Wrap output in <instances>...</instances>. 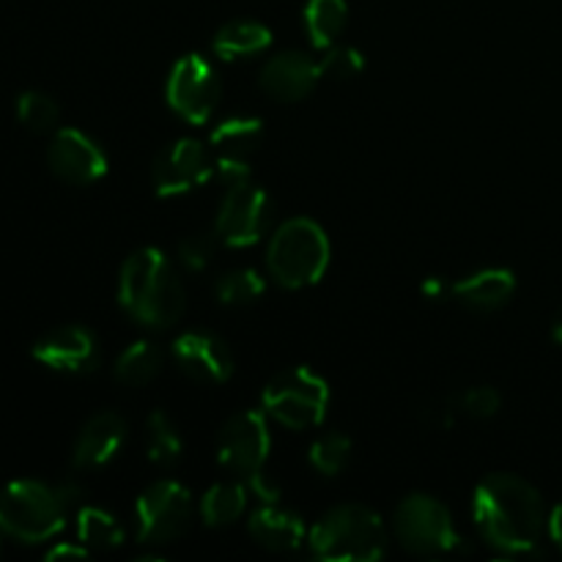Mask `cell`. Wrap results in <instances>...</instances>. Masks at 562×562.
Segmentation results:
<instances>
[{
  "mask_svg": "<svg viewBox=\"0 0 562 562\" xmlns=\"http://www.w3.org/2000/svg\"><path fill=\"white\" fill-rule=\"evenodd\" d=\"M475 525L488 547L505 554H530L549 530L541 492L525 477L497 472L475 488Z\"/></svg>",
  "mask_w": 562,
  "mask_h": 562,
  "instance_id": "1",
  "label": "cell"
},
{
  "mask_svg": "<svg viewBox=\"0 0 562 562\" xmlns=\"http://www.w3.org/2000/svg\"><path fill=\"white\" fill-rule=\"evenodd\" d=\"M119 302L143 327L168 329L184 316L187 294L165 252L143 247L121 267Z\"/></svg>",
  "mask_w": 562,
  "mask_h": 562,
  "instance_id": "2",
  "label": "cell"
},
{
  "mask_svg": "<svg viewBox=\"0 0 562 562\" xmlns=\"http://www.w3.org/2000/svg\"><path fill=\"white\" fill-rule=\"evenodd\" d=\"M307 547L327 562H373L387 552V527L366 505H335L307 532Z\"/></svg>",
  "mask_w": 562,
  "mask_h": 562,
  "instance_id": "3",
  "label": "cell"
},
{
  "mask_svg": "<svg viewBox=\"0 0 562 562\" xmlns=\"http://www.w3.org/2000/svg\"><path fill=\"white\" fill-rule=\"evenodd\" d=\"M71 508L60 497L58 483L14 481L0 488V532L20 543L53 541L66 527Z\"/></svg>",
  "mask_w": 562,
  "mask_h": 562,
  "instance_id": "4",
  "label": "cell"
},
{
  "mask_svg": "<svg viewBox=\"0 0 562 562\" xmlns=\"http://www.w3.org/2000/svg\"><path fill=\"white\" fill-rule=\"evenodd\" d=\"M329 263V239L318 223L307 217L285 220L272 234L267 269L283 289H307L318 283Z\"/></svg>",
  "mask_w": 562,
  "mask_h": 562,
  "instance_id": "5",
  "label": "cell"
},
{
  "mask_svg": "<svg viewBox=\"0 0 562 562\" xmlns=\"http://www.w3.org/2000/svg\"><path fill=\"white\" fill-rule=\"evenodd\" d=\"M263 415L291 431L316 428L329 406V384L311 368H289L263 390Z\"/></svg>",
  "mask_w": 562,
  "mask_h": 562,
  "instance_id": "6",
  "label": "cell"
},
{
  "mask_svg": "<svg viewBox=\"0 0 562 562\" xmlns=\"http://www.w3.org/2000/svg\"><path fill=\"white\" fill-rule=\"evenodd\" d=\"M395 538L401 547L420 558H442L461 549V536L453 525V516L439 499L428 494H409L395 508L393 519Z\"/></svg>",
  "mask_w": 562,
  "mask_h": 562,
  "instance_id": "7",
  "label": "cell"
},
{
  "mask_svg": "<svg viewBox=\"0 0 562 562\" xmlns=\"http://www.w3.org/2000/svg\"><path fill=\"white\" fill-rule=\"evenodd\" d=\"M274 220V203L267 190L252 184L250 179L234 181L225 190L223 203L217 209V231L220 241L228 247H250L269 234Z\"/></svg>",
  "mask_w": 562,
  "mask_h": 562,
  "instance_id": "8",
  "label": "cell"
},
{
  "mask_svg": "<svg viewBox=\"0 0 562 562\" xmlns=\"http://www.w3.org/2000/svg\"><path fill=\"white\" fill-rule=\"evenodd\" d=\"M135 516L140 543L179 541L192 525V494L176 481H157L137 497Z\"/></svg>",
  "mask_w": 562,
  "mask_h": 562,
  "instance_id": "9",
  "label": "cell"
},
{
  "mask_svg": "<svg viewBox=\"0 0 562 562\" xmlns=\"http://www.w3.org/2000/svg\"><path fill=\"white\" fill-rule=\"evenodd\" d=\"M170 110L190 124H206L220 104V77L203 55H184L165 86Z\"/></svg>",
  "mask_w": 562,
  "mask_h": 562,
  "instance_id": "10",
  "label": "cell"
},
{
  "mask_svg": "<svg viewBox=\"0 0 562 562\" xmlns=\"http://www.w3.org/2000/svg\"><path fill=\"white\" fill-rule=\"evenodd\" d=\"M269 448H272V437H269L267 415L247 409L231 417L223 426L217 439V459L225 470L245 481V477L263 470Z\"/></svg>",
  "mask_w": 562,
  "mask_h": 562,
  "instance_id": "11",
  "label": "cell"
},
{
  "mask_svg": "<svg viewBox=\"0 0 562 562\" xmlns=\"http://www.w3.org/2000/svg\"><path fill=\"white\" fill-rule=\"evenodd\" d=\"M214 170V157L212 148H206L203 143L192 140V137H181V140L170 143L154 159V190L162 198L184 195V192L198 190V187L206 184Z\"/></svg>",
  "mask_w": 562,
  "mask_h": 562,
  "instance_id": "12",
  "label": "cell"
},
{
  "mask_svg": "<svg viewBox=\"0 0 562 562\" xmlns=\"http://www.w3.org/2000/svg\"><path fill=\"white\" fill-rule=\"evenodd\" d=\"M33 360L42 362L44 368L66 376H88L102 362V349H99L97 335L80 324H64V327L49 329L47 335L33 344Z\"/></svg>",
  "mask_w": 562,
  "mask_h": 562,
  "instance_id": "13",
  "label": "cell"
},
{
  "mask_svg": "<svg viewBox=\"0 0 562 562\" xmlns=\"http://www.w3.org/2000/svg\"><path fill=\"white\" fill-rule=\"evenodd\" d=\"M263 140V124L252 115H236L225 119L212 132V157L214 170L225 184L250 179V159L256 157Z\"/></svg>",
  "mask_w": 562,
  "mask_h": 562,
  "instance_id": "14",
  "label": "cell"
},
{
  "mask_svg": "<svg viewBox=\"0 0 562 562\" xmlns=\"http://www.w3.org/2000/svg\"><path fill=\"white\" fill-rule=\"evenodd\" d=\"M47 165L58 179L69 184H93L108 173V157L91 135L80 130H55L47 146Z\"/></svg>",
  "mask_w": 562,
  "mask_h": 562,
  "instance_id": "15",
  "label": "cell"
},
{
  "mask_svg": "<svg viewBox=\"0 0 562 562\" xmlns=\"http://www.w3.org/2000/svg\"><path fill=\"white\" fill-rule=\"evenodd\" d=\"M173 360L190 379L223 384L234 376V355L228 344L212 333H184L173 340Z\"/></svg>",
  "mask_w": 562,
  "mask_h": 562,
  "instance_id": "16",
  "label": "cell"
},
{
  "mask_svg": "<svg viewBox=\"0 0 562 562\" xmlns=\"http://www.w3.org/2000/svg\"><path fill=\"white\" fill-rule=\"evenodd\" d=\"M322 80V69L305 53H278L258 71V86L274 102H300Z\"/></svg>",
  "mask_w": 562,
  "mask_h": 562,
  "instance_id": "17",
  "label": "cell"
},
{
  "mask_svg": "<svg viewBox=\"0 0 562 562\" xmlns=\"http://www.w3.org/2000/svg\"><path fill=\"white\" fill-rule=\"evenodd\" d=\"M126 442V420L119 412H97L80 428L71 448L75 470H99L119 456Z\"/></svg>",
  "mask_w": 562,
  "mask_h": 562,
  "instance_id": "18",
  "label": "cell"
},
{
  "mask_svg": "<svg viewBox=\"0 0 562 562\" xmlns=\"http://www.w3.org/2000/svg\"><path fill=\"white\" fill-rule=\"evenodd\" d=\"M250 536L258 547L269 552L289 554L305 543V521L291 508H283L280 503H263L256 514L250 516Z\"/></svg>",
  "mask_w": 562,
  "mask_h": 562,
  "instance_id": "19",
  "label": "cell"
},
{
  "mask_svg": "<svg viewBox=\"0 0 562 562\" xmlns=\"http://www.w3.org/2000/svg\"><path fill=\"white\" fill-rule=\"evenodd\" d=\"M516 291V278L510 269L492 267L481 269V272L470 274V278L459 280L453 285V296L461 305L472 307V311H499L503 305H508L510 296Z\"/></svg>",
  "mask_w": 562,
  "mask_h": 562,
  "instance_id": "20",
  "label": "cell"
},
{
  "mask_svg": "<svg viewBox=\"0 0 562 562\" xmlns=\"http://www.w3.org/2000/svg\"><path fill=\"white\" fill-rule=\"evenodd\" d=\"M269 44H272V31L263 22L234 20L220 27L212 47L223 60H245L267 53Z\"/></svg>",
  "mask_w": 562,
  "mask_h": 562,
  "instance_id": "21",
  "label": "cell"
},
{
  "mask_svg": "<svg viewBox=\"0 0 562 562\" xmlns=\"http://www.w3.org/2000/svg\"><path fill=\"white\" fill-rule=\"evenodd\" d=\"M165 368V351L151 340H137L130 349L121 351L115 360V379L126 387H143V384L154 382Z\"/></svg>",
  "mask_w": 562,
  "mask_h": 562,
  "instance_id": "22",
  "label": "cell"
},
{
  "mask_svg": "<svg viewBox=\"0 0 562 562\" xmlns=\"http://www.w3.org/2000/svg\"><path fill=\"white\" fill-rule=\"evenodd\" d=\"M247 499H250V488L245 481L234 483H217L209 488L201 499V519L206 527H228L239 521L245 514Z\"/></svg>",
  "mask_w": 562,
  "mask_h": 562,
  "instance_id": "23",
  "label": "cell"
},
{
  "mask_svg": "<svg viewBox=\"0 0 562 562\" xmlns=\"http://www.w3.org/2000/svg\"><path fill=\"white\" fill-rule=\"evenodd\" d=\"M349 22V5L346 0H307L305 27L311 42L318 49H329L340 38Z\"/></svg>",
  "mask_w": 562,
  "mask_h": 562,
  "instance_id": "24",
  "label": "cell"
},
{
  "mask_svg": "<svg viewBox=\"0 0 562 562\" xmlns=\"http://www.w3.org/2000/svg\"><path fill=\"white\" fill-rule=\"evenodd\" d=\"M124 525L97 505H82L77 510V541L88 549H115L124 543Z\"/></svg>",
  "mask_w": 562,
  "mask_h": 562,
  "instance_id": "25",
  "label": "cell"
},
{
  "mask_svg": "<svg viewBox=\"0 0 562 562\" xmlns=\"http://www.w3.org/2000/svg\"><path fill=\"white\" fill-rule=\"evenodd\" d=\"M146 437H148V459L157 467H173L181 459V434L176 423L170 420L168 412L157 409L148 415L146 420Z\"/></svg>",
  "mask_w": 562,
  "mask_h": 562,
  "instance_id": "26",
  "label": "cell"
},
{
  "mask_svg": "<svg viewBox=\"0 0 562 562\" xmlns=\"http://www.w3.org/2000/svg\"><path fill=\"white\" fill-rule=\"evenodd\" d=\"M16 119L25 130L36 132V135H47V132L58 130L60 110L53 97L42 91H25L16 97Z\"/></svg>",
  "mask_w": 562,
  "mask_h": 562,
  "instance_id": "27",
  "label": "cell"
},
{
  "mask_svg": "<svg viewBox=\"0 0 562 562\" xmlns=\"http://www.w3.org/2000/svg\"><path fill=\"white\" fill-rule=\"evenodd\" d=\"M263 278L256 269H231L214 285V294H217L220 305L239 307V305H252L258 296L263 294Z\"/></svg>",
  "mask_w": 562,
  "mask_h": 562,
  "instance_id": "28",
  "label": "cell"
},
{
  "mask_svg": "<svg viewBox=\"0 0 562 562\" xmlns=\"http://www.w3.org/2000/svg\"><path fill=\"white\" fill-rule=\"evenodd\" d=\"M351 459V439L340 431H327L311 445L313 470L324 477H335L346 470Z\"/></svg>",
  "mask_w": 562,
  "mask_h": 562,
  "instance_id": "29",
  "label": "cell"
},
{
  "mask_svg": "<svg viewBox=\"0 0 562 562\" xmlns=\"http://www.w3.org/2000/svg\"><path fill=\"white\" fill-rule=\"evenodd\" d=\"M217 241V231H198V234L184 236V239L179 241V261L184 263L190 272H203V269L214 261Z\"/></svg>",
  "mask_w": 562,
  "mask_h": 562,
  "instance_id": "30",
  "label": "cell"
},
{
  "mask_svg": "<svg viewBox=\"0 0 562 562\" xmlns=\"http://www.w3.org/2000/svg\"><path fill=\"white\" fill-rule=\"evenodd\" d=\"M318 69H322V77H329V80H355L366 69V58L357 47H335L333 44L327 55L318 60Z\"/></svg>",
  "mask_w": 562,
  "mask_h": 562,
  "instance_id": "31",
  "label": "cell"
},
{
  "mask_svg": "<svg viewBox=\"0 0 562 562\" xmlns=\"http://www.w3.org/2000/svg\"><path fill=\"white\" fill-rule=\"evenodd\" d=\"M453 401L456 412L459 415H467V417H475V420H488V417H494L499 412V406H503V395L497 393L494 387H472L467 390V393L456 395Z\"/></svg>",
  "mask_w": 562,
  "mask_h": 562,
  "instance_id": "32",
  "label": "cell"
},
{
  "mask_svg": "<svg viewBox=\"0 0 562 562\" xmlns=\"http://www.w3.org/2000/svg\"><path fill=\"white\" fill-rule=\"evenodd\" d=\"M86 554H88L86 543H80V547H77V543L64 541V543H55V547L49 549L47 560L55 562V560H66V558H86Z\"/></svg>",
  "mask_w": 562,
  "mask_h": 562,
  "instance_id": "33",
  "label": "cell"
},
{
  "mask_svg": "<svg viewBox=\"0 0 562 562\" xmlns=\"http://www.w3.org/2000/svg\"><path fill=\"white\" fill-rule=\"evenodd\" d=\"M420 291L428 296V300H445V296L453 294V285L445 283L442 278H428L426 283H423Z\"/></svg>",
  "mask_w": 562,
  "mask_h": 562,
  "instance_id": "34",
  "label": "cell"
},
{
  "mask_svg": "<svg viewBox=\"0 0 562 562\" xmlns=\"http://www.w3.org/2000/svg\"><path fill=\"white\" fill-rule=\"evenodd\" d=\"M549 536H552L554 543L562 549V503L549 514Z\"/></svg>",
  "mask_w": 562,
  "mask_h": 562,
  "instance_id": "35",
  "label": "cell"
},
{
  "mask_svg": "<svg viewBox=\"0 0 562 562\" xmlns=\"http://www.w3.org/2000/svg\"><path fill=\"white\" fill-rule=\"evenodd\" d=\"M552 338L562 346V307H560L558 316H554V322H552Z\"/></svg>",
  "mask_w": 562,
  "mask_h": 562,
  "instance_id": "36",
  "label": "cell"
},
{
  "mask_svg": "<svg viewBox=\"0 0 562 562\" xmlns=\"http://www.w3.org/2000/svg\"><path fill=\"white\" fill-rule=\"evenodd\" d=\"M3 538L5 536H3V532H0V554H3Z\"/></svg>",
  "mask_w": 562,
  "mask_h": 562,
  "instance_id": "37",
  "label": "cell"
}]
</instances>
